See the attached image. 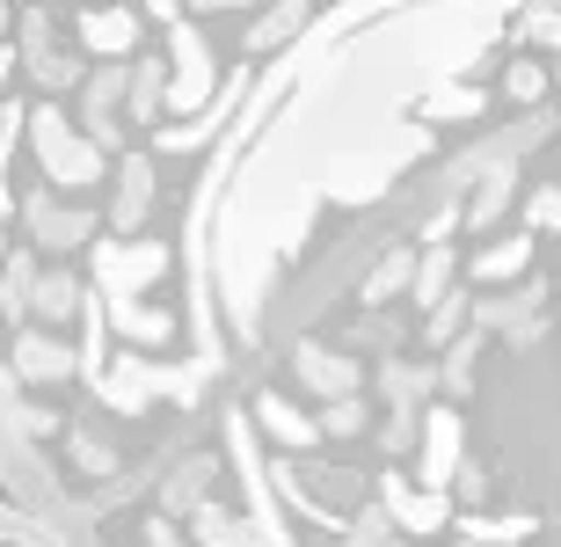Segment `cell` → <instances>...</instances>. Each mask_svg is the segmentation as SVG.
Wrapping results in <instances>:
<instances>
[{"mask_svg":"<svg viewBox=\"0 0 561 547\" xmlns=\"http://www.w3.org/2000/svg\"><path fill=\"white\" fill-rule=\"evenodd\" d=\"M496 95H503V103H540V95H547V66L540 59H511V66H503V81H496Z\"/></svg>","mask_w":561,"mask_h":547,"instance_id":"d6986e66","label":"cell"},{"mask_svg":"<svg viewBox=\"0 0 561 547\" xmlns=\"http://www.w3.org/2000/svg\"><path fill=\"white\" fill-rule=\"evenodd\" d=\"M387 504H394V526L401 533H437V526H445V511H453L437 489H431V497H409L401 475H387Z\"/></svg>","mask_w":561,"mask_h":547,"instance_id":"5bb4252c","label":"cell"},{"mask_svg":"<svg viewBox=\"0 0 561 547\" xmlns=\"http://www.w3.org/2000/svg\"><path fill=\"white\" fill-rule=\"evenodd\" d=\"M299 22H307V0H277V8H263V15H255V30H249V52H277Z\"/></svg>","mask_w":561,"mask_h":547,"instance_id":"ac0fdd59","label":"cell"},{"mask_svg":"<svg viewBox=\"0 0 561 547\" xmlns=\"http://www.w3.org/2000/svg\"><path fill=\"white\" fill-rule=\"evenodd\" d=\"M37 8H51V0H37Z\"/></svg>","mask_w":561,"mask_h":547,"instance_id":"1f68e13d","label":"cell"},{"mask_svg":"<svg viewBox=\"0 0 561 547\" xmlns=\"http://www.w3.org/2000/svg\"><path fill=\"white\" fill-rule=\"evenodd\" d=\"M22 219H30V241H37V249H51V255L88 249V241H95V219H88V212H73V205H59L51 190H30V197H22Z\"/></svg>","mask_w":561,"mask_h":547,"instance_id":"7a4b0ae2","label":"cell"},{"mask_svg":"<svg viewBox=\"0 0 561 547\" xmlns=\"http://www.w3.org/2000/svg\"><path fill=\"white\" fill-rule=\"evenodd\" d=\"M131 44H139V8L103 0V8L81 15V52H95V59H131Z\"/></svg>","mask_w":561,"mask_h":547,"instance_id":"8992f818","label":"cell"},{"mask_svg":"<svg viewBox=\"0 0 561 547\" xmlns=\"http://www.w3.org/2000/svg\"><path fill=\"white\" fill-rule=\"evenodd\" d=\"M66 373H73V351H66V337H51V321L15 337V379H37V387H51V379H66Z\"/></svg>","mask_w":561,"mask_h":547,"instance_id":"52a82bcc","label":"cell"},{"mask_svg":"<svg viewBox=\"0 0 561 547\" xmlns=\"http://www.w3.org/2000/svg\"><path fill=\"white\" fill-rule=\"evenodd\" d=\"M299 379H307L313 395H357L365 365H357V358H335V351H321V343H299Z\"/></svg>","mask_w":561,"mask_h":547,"instance_id":"30bf717a","label":"cell"},{"mask_svg":"<svg viewBox=\"0 0 561 547\" xmlns=\"http://www.w3.org/2000/svg\"><path fill=\"white\" fill-rule=\"evenodd\" d=\"M168 52H175V81H168V110H197L211 95V52L190 22H168Z\"/></svg>","mask_w":561,"mask_h":547,"instance_id":"3957f363","label":"cell"},{"mask_svg":"<svg viewBox=\"0 0 561 547\" xmlns=\"http://www.w3.org/2000/svg\"><path fill=\"white\" fill-rule=\"evenodd\" d=\"M459 438H467V431H459L453 409H431V423H423V482H431V489L453 482V467H459Z\"/></svg>","mask_w":561,"mask_h":547,"instance_id":"9c48e42d","label":"cell"},{"mask_svg":"<svg viewBox=\"0 0 561 547\" xmlns=\"http://www.w3.org/2000/svg\"><path fill=\"white\" fill-rule=\"evenodd\" d=\"M481 110H489L481 88H453V95H437V103H431V117H481Z\"/></svg>","mask_w":561,"mask_h":547,"instance_id":"484cf974","label":"cell"},{"mask_svg":"<svg viewBox=\"0 0 561 547\" xmlns=\"http://www.w3.org/2000/svg\"><path fill=\"white\" fill-rule=\"evenodd\" d=\"M103 299H110V321H117L131 343H168V337H175V321H168V315H146L131 293H103Z\"/></svg>","mask_w":561,"mask_h":547,"instance_id":"2e32d148","label":"cell"},{"mask_svg":"<svg viewBox=\"0 0 561 547\" xmlns=\"http://www.w3.org/2000/svg\"><path fill=\"white\" fill-rule=\"evenodd\" d=\"M168 271V249H153V241H95V277H103V293H139V285H153V277Z\"/></svg>","mask_w":561,"mask_h":547,"instance_id":"277c9868","label":"cell"},{"mask_svg":"<svg viewBox=\"0 0 561 547\" xmlns=\"http://www.w3.org/2000/svg\"><path fill=\"white\" fill-rule=\"evenodd\" d=\"M365 431V401L357 395H329V409H321V438H357Z\"/></svg>","mask_w":561,"mask_h":547,"instance_id":"44dd1931","label":"cell"},{"mask_svg":"<svg viewBox=\"0 0 561 547\" xmlns=\"http://www.w3.org/2000/svg\"><path fill=\"white\" fill-rule=\"evenodd\" d=\"M30 277H37V255L15 249L8 263H0V299H8V307H22V299H30Z\"/></svg>","mask_w":561,"mask_h":547,"instance_id":"cb8c5ba5","label":"cell"},{"mask_svg":"<svg viewBox=\"0 0 561 547\" xmlns=\"http://www.w3.org/2000/svg\"><path fill=\"white\" fill-rule=\"evenodd\" d=\"M146 547H190V540L168 526V518H146Z\"/></svg>","mask_w":561,"mask_h":547,"instance_id":"f1b7e54d","label":"cell"},{"mask_svg":"<svg viewBox=\"0 0 561 547\" xmlns=\"http://www.w3.org/2000/svg\"><path fill=\"white\" fill-rule=\"evenodd\" d=\"M183 8H197V15H219V8H255V0H183Z\"/></svg>","mask_w":561,"mask_h":547,"instance_id":"f546056e","label":"cell"},{"mask_svg":"<svg viewBox=\"0 0 561 547\" xmlns=\"http://www.w3.org/2000/svg\"><path fill=\"white\" fill-rule=\"evenodd\" d=\"M30 153H37V169L51 175L59 190H88V183H103V147H95L88 132H73L51 103L30 110Z\"/></svg>","mask_w":561,"mask_h":547,"instance_id":"6da1fadb","label":"cell"},{"mask_svg":"<svg viewBox=\"0 0 561 547\" xmlns=\"http://www.w3.org/2000/svg\"><path fill=\"white\" fill-rule=\"evenodd\" d=\"M205 475H211L205 460H197V467H183V482H168V504H197V489H205Z\"/></svg>","mask_w":561,"mask_h":547,"instance_id":"83f0119b","label":"cell"},{"mask_svg":"<svg viewBox=\"0 0 561 547\" xmlns=\"http://www.w3.org/2000/svg\"><path fill=\"white\" fill-rule=\"evenodd\" d=\"M190 518H197V547H263V533L249 518H233L219 504H190Z\"/></svg>","mask_w":561,"mask_h":547,"instance_id":"9a60e30c","label":"cell"},{"mask_svg":"<svg viewBox=\"0 0 561 547\" xmlns=\"http://www.w3.org/2000/svg\"><path fill=\"white\" fill-rule=\"evenodd\" d=\"M503 197H511V169H489V183H481V197L467 205V227H496V212H503Z\"/></svg>","mask_w":561,"mask_h":547,"instance_id":"7402d4cb","label":"cell"},{"mask_svg":"<svg viewBox=\"0 0 561 547\" xmlns=\"http://www.w3.org/2000/svg\"><path fill=\"white\" fill-rule=\"evenodd\" d=\"M445 271H453V255H445V249H431V255L416 263V277H409L416 307H437V299H445Z\"/></svg>","mask_w":561,"mask_h":547,"instance_id":"603a6c76","label":"cell"},{"mask_svg":"<svg viewBox=\"0 0 561 547\" xmlns=\"http://www.w3.org/2000/svg\"><path fill=\"white\" fill-rule=\"evenodd\" d=\"M146 15H153V22H175V15H183V0H146Z\"/></svg>","mask_w":561,"mask_h":547,"instance_id":"4dcf8cb0","label":"cell"},{"mask_svg":"<svg viewBox=\"0 0 561 547\" xmlns=\"http://www.w3.org/2000/svg\"><path fill=\"white\" fill-rule=\"evenodd\" d=\"M37 321H73L81 315V277H66V271H37L30 277V299H22Z\"/></svg>","mask_w":561,"mask_h":547,"instance_id":"8fae6325","label":"cell"},{"mask_svg":"<svg viewBox=\"0 0 561 547\" xmlns=\"http://www.w3.org/2000/svg\"><path fill=\"white\" fill-rule=\"evenodd\" d=\"M117 103H125V59H103L81 88V132L95 147H117Z\"/></svg>","mask_w":561,"mask_h":547,"instance_id":"5b68a950","label":"cell"},{"mask_svg":"<svg viewBox=\"0 0 561 547\" xmlns=\"http://www.w3.org/2000/svg\"><path fill=\"white\" fill-rule=\"evenodd\" d=\"M525 263H533V233H511V241H496V249L474 263V285H511Z\"/></svg>","mask_w":561,"mask_h":547,"instance_id":"e0dca14e","label":"cell"},{"mask_svg":"<svg viewBox=\"0 0 561 547\" xmlns=\"http://www.w3.org/2000/svg\"><path fill=\"white\" fill-rule=\"evenodd\" d=\"M0 547H8V540H0Z\"/></svg>","mask_w":561,"mask_h":547,"instance_id":"d6a6232c","label":"cell"},{"mask_svg":"<svg viewBox=\"0 0 561 547\" xmlns=\"http://www.w3.org/2000/svg\"><path fill=\"white\" fill-rule=\"evenodd\" d=\"M146 205H153V161H146V153H125V161H117V205H110V227L139 233Z\"/></svg>","mask_w":561,"mask_h":547,"instance_id":"ba28073f","label":"cell"},{"mask_svg":"<svg viewBox=\"0 0 561 547\" xmlns=\"http://www.w3.org/2000/svg\"><path fill=\"white\" fill-rule=\"evenodd\" d=\"M255 423H263L277 445H291V453H313V438H321V423H307L285 395H263V401H255Z\"/></svg>","mask_w":561,"mask_h":547,"instance_id":"7c38bea8","label":"cell"},{"mask_svg":"<svg viewBox=\"0 0 561 547\" xmlns=\"http://www.w3.org/2000/svg\"><path fill=\"white\" fill-rule=\"evenodd\" d=\"M73 460H81L88 475H110V467H117V453H110L103 438H88V431H73Z\"/></svg>","mask_w":561,"mask_h":547,"instance_id":"4316f807","label":"cell"},{"mask_svg":"<svg viewBox=\"0 0 561 547\" xmlns=\"http://www.w3.org/2000/svg\"><path fill=\"white\" fill-rule=\"evenodd\" d=\"M525 219H533V233H554V227H561V183L533 190V205H525Z\"/></svg>","mask_w":561,"mask_h":547,"instance_id":"d4e9b609","label":"cell"},{"mask_svg":"<svg viewBox=\"0 0 561 547\" xmlns=\"http://www.w3.org/2000/svg\"><path fill=\"white\" fill-rule=\"evenodd\" d=\"M409 277H416V255H409V249H394V255H387V263H379L373 277H365V299H373V307H379V299L409 293Z\"/></svg>","mask_w":561,"mask_h":547,"instance_id":"ffe728a7","label":"cell"},{"mask_svg":"<svg viewBox=\"0 0 561 547\" xmlns=\"http://www.w3.org/2000/svg\"><path fill=\"white\" fill-rule=\"evenodd\" d=\"M125 110L139 117V125H161V110H168V73H161V59H139L125 73Z\"/></svg>","mask_w":561,"mask_h":547,"instance_id":"4fadbf2b","label":"cell"}]
</instances>
